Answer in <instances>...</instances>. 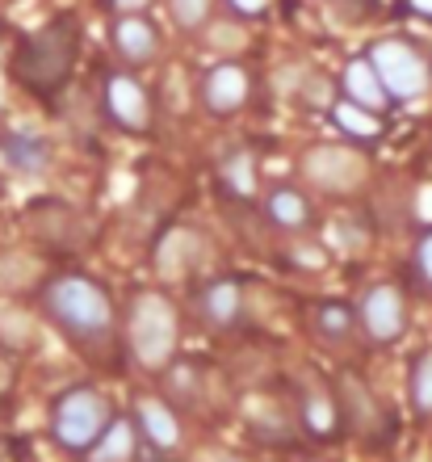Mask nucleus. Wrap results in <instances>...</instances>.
<instances>
[{
	"label": "nucleus",
	"instance_id": "obj_16",
	"mask_svg": "<svg viewBox=\"0 0 432 462\" xmlns=\"http://www.w3.org/2000/svg\"><path fill=\"white\" fill-rule=\"evenodd\" d=\"M302 429L311 433V438L319 441H332L340 438V429H345V420H340V403H336V391H327V387H307L302 391Z\"/></svg>",
	"mask_w": 432,
	"mask_h": 462
},
{
	"label": "nucleus",
	"instance_id": "obj_19",
	"mask_svg": "<svg viewBox=\"0 0 432 462\" xmlns=\"http://www.w3.org/2000/svg\"><path fill=\"white\" fill-rule=\"evenodd\" d=\"M264 210H269V219H273L281 231H307L315 223L311 198L302 194V189H294V185H277V189H269Z\"/></svg>",
	"mask_w": 432,
	"mask_h": 462
},
{
	"label": "nucleus",
	"instance_id": "obj_9",
	"mask_svg": "<svg viewBox=\"0 0 432 462\" xmlns=\"http://www.w3.org/2000/svg\"><path fill=\"white\" fill-rule=\"evenodd\" d=\"M307 177L332 189V194H345L365 177V160L357 152H345V147H311L307 152Z\"/></svg>",
	"mask_w": 432,
	"mask_h": 462
},
{
	"label": "nucleus",
	"instance_id": "obj_18",
	"mask_svg": "<svg viewBox=\"0 0 432 462\" xmlns=\"http://www.w3.org/2000/svg\"><path fill=\"white\" fill-rule=\"evenodd\" d=\"M139 458V433L131 416H114L106 433L80 454V462H134Z\"/></svg>",
	"mask_w": 432,
	"mask_h": 462
},
{
	"label": "nucleus",
	"instance_id": "obj_8",
	"mask_svg": "<svg viewBox=\"0 0 432 462\" xmlns=\"http://www.w3.org/2000/svg\"><path fill=\"white\" fill-rule=\"evenodd\" d=\"M248 88H253V80H248V72H244V63L227 60V63H215V68L206 72L202 101L215 118H227V114H235V110L248 106Z\"/></svg>",
	"mask_w": 432,
	"mask_h": 462
},
{
	"label": "nucleus",
	"instance_id": "obj_22",
	"mask_svg": "<svg viewBox=\"0 0 432 462\" xmlns=\"http://www.w3.org/2000/svg\"><path fill=\"white\" fill-rule=\"evenodd\" d=\"M332 122H336L345 134L361 139V143H370V139L382 134V118H378V114H365V110H357V106H348V101L332 106Z\"/></svg>",
	"mask_w": 432,
	"mask_h": 462
},
{
	"label": "nucleus",
	"instance_id": "obj_32",
	"mask_svg": "<svg viewBox=\"0 0 432 462\" xmlns=\"http://www.w3.org/2000/svg\"><path fill=\"white\" fill-rule=\"evenodd\" d=\"M0 134H5V126H0Z\"/></svg>",
	"mask_w": 432,
	"mask_h": 462
},
{
	"label": "nucleus",
	"instance_id": "obj_24",
	"mask_svg": "<svg viewBox=\"0 0 432 462\" xmlns=\"http://www.w3.org/2000/svg\"><path fill=\"white\" fill-rule=\"evenodd\" d=\"M210 9H215V0H169V13L180 30H202L210 22Z\"/></svg>",
	"mask_w": 432,
	"mask_h": 462
},
{
	"label": "nucleus",
	"instance_id": "obj_17",
	"mask_svg": "<svg viewBox=\"0 0 432 462\" xmlns=\"http://www.w3.org/2000/svg\"><path fill=\"white\" fill-rule=\"evenodd\" d=\"M340 88H345L348 106H357V110H365V114H382L386 106H391V97L382 93V85H378V76H373V68H370V60H365V55L345 63Z\"/></svg>",
	"mask_w": 432,
	"mask_h": 462
},
{
	"label": "nucleus",
	"instance_id": "obj_13",
	"mask_svg": "<svg viewBox=\"0 0 432 462\" xmlns=\"http://www.w3.org/2000/svg\"><path fill=\"white\" fill-rule=\"evenodd\" d=\"M198 311H202V319L210 328H240V319H244L240 282H231V278L206 282L202 294H198Z\"/></svg>",
	"mask_w": 432,
	"mask_h": 462
},
{
	"label": "nucleus",
	"instance_id": "obj_23",
	"mask_svg": "<svg viewBox=\"0 0 432 462\" xmlns=\"http://www.w3.org/2000/svg\"><path fill=\"white\" fill-rule=\"evenodd\" d=\"M408 391H411V408H416V416H432V349L420 353V357L411 362Z\"/></svg>",
	"mask_w": 432,
	"mask_h": 462
},
{
	"label": "nucleus",
	"instance_id": "obj_12",
	"mask_svg": "<svg viewBox=\"0 0 432 462\" xmlns=\"http://www.w3.org/2000/svg\"><path fill=\"white\" fill-rule=\"evenodd\" d=\"M131 420H134V433L152 441V450H160V454L180 450V416L160 395H143V400L134 403Z\"/></svg>",
	"mask_w": 432,
	"mask_h": 462
},
{
	"label": "nucleus",
	"instance_id": "obj_5",
	"mask_svg": "<svg viewBox=\"0 0 432 462\" xmlns=\"http://www.w3.org/2000/svg\"><path fill=\"white\" fill-rule=\"evenodd\" d=\"M365 60H370L373 76H378V85L382 93L395 101H416L424 97L432 88V63L411 38H378L370 51H365Z\"/></svg>",
	"mask_w": 432,
	"mask_h": 462
},
{
	"label": "nucleus",
	"instance_id": "obj_28",
	"mask_svg": "<svg viewBox=\"0 0 432 462\" xmlns=\"http://www.w3.org/2000/svg\"><path fill=\"white\" fill-rule=\"evenodd\" d=\"M0 462H22V446L13 438H5V433H0Z\"/></svg>",
	"mask_w": 432,
	"mask_h": 462
},
{
	"label": "nucleus",
	"instance_id": "obj_20",
	"mask_svg": "<svg viewBox=\"0 0 432 462\" xmlns=\"http://www.w3.org/2000/svg\"><path fill=\"white\" fill-rule=\"evenodd\" d=\"M218 181L227 185L235 198H248L256 189V160L248 147H231V152H223V160H218Z\"/></svg>",
	"mask_w": 432,
	"mask_h": 462
},
{
	"label": "nucleus",
	"instance_id": "obj_15",
	"mask_svg": "<svg viewBox=\"0 0 432 462\" xmlns=\"http://www.w3.org/2000/svg\"><path fill=\"white\" fill-rule=\"evenodd\" d=\"M0 156H5V164H9L13 172H22V177H42V172L51 169V143L34 131L0 134Z\"/></svg>",
	"mask_w": 432,
	"mask_h": 462
},
{
	"label": "nucleus",
	"instance_id": "obj_31",
	"mask_svg": "<svg viewBox=\"0 0 432 462\" xmlns=\"http://www.w3.org/2000/svg\"><path fill=\"white\" fill-rule=\"evenodd\" d=\"M0 51H5V38H0Z\"/></svg>",
	"mask_w": 432,
	"mask_h": 462
},
{
	"label": "nucleus",
	"instance_id": "obj_1",
	"mask_svg": "<svg viewBox=\"0 0 432 462\" xmlns=\"http://www.w3.org/2000/svg\"><path fill=\"white\" fill-rule=\"evenodd\" d=\"M42 307H47V316L60 324V332L76 349L101 353L114 345V332H118L114 299L88 273H60V278H51L42 286Z\"/></svg>",
	"mask_w": 432,
	"mask_h": 462
},
{
	"label": "nucleus",
	"instance_id": "obj_3",
	"mask_svg": "<svg viewBox=\"0 0 432 462\" xmlns=\"http://www.w3.org/2000/svg\"><path fill=\"white\" fill-rule=\"evenodd\" d=\"M177 307L169 303V294L160 291H143L134 294L131 316H126V345H131V357L147 370H164L172 365V353H177Z\"/></svg>",
	"mask_w": 432,
	"mask_h": 462
},
{
	"label": "nucleus",
	"instance_id": "obj_4",
	"mask_svg": "<svg viewBox=\"0 0 432 462\" xmlns=\"http://www.w3.org/2000/svg\"><path fill=\"white\" fill-rule=\"evenodd\" d=\"M109 420H114V408H109L106 391H97L93 383H72L51 403V438L68 454H85L106 433Z\"/></svg>",
	"mask_w": 432,
	"mask_h": 462
},
{
	"label": "nucleus",
	"instance_id": "obj_2",
	"mask_svg": "<svg viewBox=\"0 0 432 462\" xmlns=\"http://www.w3.org/2000/svg\"><path fill=\"white\" fill-rule=\"evenodd\" d=\"M76 55H80V22L72 13H63V17L47 22L42 30L22 38L9 72L30 93H60L76 68Z\"/></svg>",
	"mask_w": 432,
	"mask_h": 462
},
{
	"label": "nucleus",
	"instance_id": "obj_7",
	"mask_svg": "<svg viewBox=\"0 0 432 462\" xmlns=\"http://www.w3.org/2000/svg\"><path fill=\"white\" fill-rule=\"evenodd\" d=\"M101 101H106V118L118 131L143 134L152 126V97H147V88L131 72H109L106 88H101Z\"/></svg>",
	"mask_w": 432,
	"mask_h": 462
},
{
	"label": "nucleus",
	"instance_id": "obj_11",
	"mask_svg": "<svg viewBox=\"0 0 432 462\" xmlns=\"http://www.w3.org/2000/svg\"><path fill=\"white\" fill-rule=\"evenodd\" d=\"M336 403H340V420H345L348 429H357L361 438H386V412L378 408V400H373L370 391H365V383H357V378H345L336 391Z\"/></svg>",
	"mask_w": 432,
	"mask_h": 462
},
{
	"label": "nucleus",
	"instance_id": "obj_10",
	"mask_svg": "<svg viewBox=\"0 0 432 462\" xmlns=\"http://www.w3.org/2000/svg\"><path fill=\"white\" fill-rule=\"evenodd\" d=\"M202 256V236L185 223H172V227L160 231L156 248H152V265H156L160 278H185Z\"/></svg>",
	"mask_w": 432,
	"mask_h": 462
},
{
	"label": "nucleus",
	"instance_id": "obj_30",
	"mask_svg": "<svg viewBox=\"0 0 432 462\" xmlns=\"http://www.w3.org/2000/svg\"><path fill=\"white\" fill-rule=\"evenodd\" d=\"M5 383H9V374H5V365H0V391H5Z\"/></svg>",
	"mask_w": 432,
	"mask_h": 462
},
{
	"label": "nucleus",
	"instance_id": "obj_25",
	"mask_svg": "<svg viewBox=\"0 0 432 462\" xmlns=\"http://www.w3.org/2000/svg\"><path fill=\"white\" fill-rule=\"evenodd\" d=\"M411 261H416V278H420L424 286L432 291V227L424 231L420 240H416V256H411Z\"/></svg>",
	"mask_w": 432,
	"mask_h": 462
},
{
	"label": "nucleus",
	"instance_id": "obj_27",
	"mask_svg": "<svg viewBox=\"0 0 432 462\" xmlns=\"http://www.w3.org/2000/svg\"><path fill=\"white\" fill-rule=\"evenodd\" d=\"M152 0H109V9L118 13V17H131V13H143Z\"/></svg>",
	"mask_w": 432,
	"mask_h": 462
},
{
	"label": "nucleus",
	"instance_id": "obj_21",
	"mask_svg": "<svg viewBox=\"0 0 432 462\" xmlns=\"http://www.w3.org/2000/svg\"><path fill=\"white\" fill-rule=\"evenodd\" d=\"M315 332L324 337L327 345H345L353 332H357V316L348 303H319L315 307Z\"/></svg>",
	"mask_w": 432,
	"mask_h": 462
},
{
	"label": "nucleus",
	"instance_id": "obj_14",
	"mask_svg": "<svg viewBox=\"0 0 432 462\" xmlns=\"http://www.w3.org/2000/svg\"><path fill=\"white\" fill-rule=\"evenodd\" d=\"M114 51H118L122 63H131V68L152 63V60H156V51H160L156 25L147 22V17H139V13L118 17V22H114Z\"/></svg>",
	"mask_w": 432,
	"mask_h": 462
},
{
	"label": "nucleus",
	"instance_id": "obj_26",
	"mask_svg": "<svg viewBox=\"0 0 432 462\" xmlns=\"http://www.w3.org/2000/svg\"><path fill=\"white\" fill-rule=\"evenodd\" d=\"M227 5H231L235 13H244V17H261V13L269 9L273 0H227Z\"/></svg>",
	"mask_w": 432,
	"mask_h": 462
},
{
	"label": "nucleus",
	"instance_id": "obj_6",
	"mask_svg": "<svg viewBox=\"0 0 432 462\" xmlns=\"http://www.w3.org/2000/svg\"><path fill=\"white\" fill-rule=\"evenodd\" d=\"M353 316H357L361 332L373 345H395L408 332V299H403L399 286L382 282V286H370V291L361 294V307Z\"/></svg>",
	"mask_w": 432,
	"mask_h": 462
},
{
	"label": "nucleus",
	"instance_id": "obj_29",
	"mask_svg": "<svg viewBox=\"0 0 432 462\" xmlns=\"http://www.w3.org/2000/svg\"><path fill=\"white\" fill-rule=\"evenodd\" d=\"M411 13H420V17H432V0H408Z\"/></svg>",
	"mask_w": 432,
	"mask_h": 462
}]
</instances>
